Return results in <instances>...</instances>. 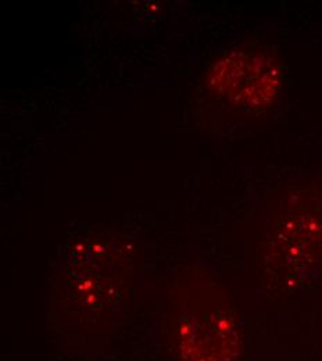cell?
Returning <instances> with one entry per match:
<instances>
[{
	"mask_svg": "<svg viewBox=\"0 0 322 361\" xmlns=\"http://www.w3.org/2000/svg\"><path fill=\"white\" fill-rule=\"evenodd\" d=\"M282 70L266 46L240 45L224 53L206 74V88L227 106L246 113L270 109L280 90Z\"/></svg>",
	"mask_w": 322,
	"mask_h": 361,
	"instance_id": "cell-1",
	"label": "cell"
}]
</instances>
